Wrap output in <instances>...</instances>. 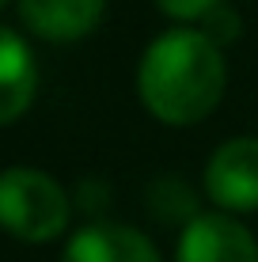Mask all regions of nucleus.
Masks as SVG:
<instances>
[{
  "mask_svg": "<svg viewBox=\"0 0 258 262\" xmlns=\"http://www.w3.org/2000/svg\"><path fill=\"white\" fill-rule=\"evenodd\" d=\"M34 88H38L34 53L12 27H0V125L23 118L27 106L34 103Z\"/></svg>",
  "mask_w": 258,
  "mask_h": 262,
  "instance_id": "nucleus-7",
  "label": "nucleus"
},
{
  "mask_svg": "<svg viewBox=\"0 0 258 262\" xmlns=\"http://www.w3.org/2000/svg\"><path fill=\"white\" fill-rule=\"evenodd\" d=\"M65 262H159V251L129 224L91 221L68 239Z\"/></svg>",
  "mask_w": 258,
  "mask_h": 262,
  "instance_id": "nucleus-5",
  "label": "nucleus"
},
{
  "mask_svg": "<svg viewBox=\"0 0 258 262\" xmlns=\"http://www.w3.org/2000/svg\"><path fill=\"white\" fill-rule=\"evenodd\" d=\"M228 84L220 46L205 31L175 27L140 53L137 95L163 125H194L217 111Z\"/></svg>",
  "mask_w": 258,
  "mask_h": 262,
  "instance_id": "nucleus-1",
  "label": "nucleus"
},
{
  "mask_svg": "<svg viewBox=\"0 0 258 262\" xmlns=\"http://www.w3.org/2000/svg\"><path fill=\"white\" fill-rule=\"evenodd\" d=\"M4 4H8V0H0V8H4Z\"/></svg>",
  "mask_w": 258,
  "mask_h": 262,
  "instance_id": "nucleus-10",
  "label": "nucleus"
},
{
  "mask_svg": "<svg viewBox=\"0 0 258 262\" xmlns=\"http://www.w3.org/2000/svg\"><path fill=\"white\" fill-rule=\"evenodd\" d=\"M106 0H19V19L46 42H76L99 27Z\"/></svg>",
  "mask_w": 258,
  "mask_h": 262,
  "instance_id": "nucleus-6",
  "label": "nucleus"
},
{
  "mask_svg": "<svg viewBox=\"0 0 258 262\" xmlns=\"http://www.w3.org/2000/svg\"><path fill=\"white\" fill-rule=\"evenodd\" d=\"M175 262H258V243L236 216L201 213L182 228Z\"/></svg>",
  "mask_w": 258,
  "mask_h": 262,
  "instance_id": "nucleus-4",
  "label": "nucleus"
},
{
  "mask_svg": "<svg viewBox=\"0 0 258 262\" xmlns=\"http://www.w3.org/2000/svg\"><path fill=\"white\" fill-rule=\"evenodd\" d=\"M156 4H159V12L171 15V19L194 23V19H205L213 8H220L224 0H156Z\"/></svg>",
  "mask_w": 258,
  "mask_h": 262,
  "instance_id": "nucleus-9",
  "label": "nucleus"
},
{
  "mask_svg": "<svg viewBox=\"0 0 258 262\" xmlns=\"http://www.w3.org/2000/svg\"><path fill=\"white\" fill-rule=\"evenodd\" d=\"M205 190L228 213L258 209V137L224 141L205 164Z\"/></svg>",
  "mask_w": 258,
  "mask_h": 262,
  "instance_id": "nucleus-3",
  "label": "nucleus"
},
{
  "mask_svg": "<svg viewBox=\"0 0 258 262\" xmlns=\"http://www.w3.org/2000/svg\"><path fill=\"white\" fill-rule=\"evenodd\" d=\"M205 34H209V42H217V46H228V42H236L239 38V31H243V23H239V15L232 12V8H213V12L205 15Z\"/></svg>",
  "mask_w": 258,
  "mask_h": 262,
  "instance_id": "nucleus-8",
  "label": "nucleus"
},
{
  "mask_svg": "<svg viewBox=\"0 0 258 262\" xmlns=\"http://www.w3.org/2000/svg\"><path fill=\"white\" fill-rule=\"evenodd\" d=\"M73 202L65 186L38 167L0 171V228L23 243H50L65 232Z\"/></svg>",
  "mask_w": 258,
  "mask_h": 262,
  "instance_id": "nucleus-2",
  "label": "nucleus"
}]
</instances>
